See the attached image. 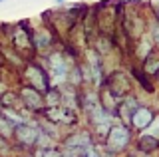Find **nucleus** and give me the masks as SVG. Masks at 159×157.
<instances>
[{
	"label": "nucleus",
	"mask_w": 159,
	"mask_h": 157,
	"mask_svg": "<svg viewBox=\"0 0 159 157\" xmlns=\"http://www.w3.org/2000/svg\"><path fill=\"white\" fill-rule=\"evenodd\" d=\"M48 76H50V82L52 86H62L68 82V74L72 70V66H68V60L64 54L60 52H54L48 56Z\"/></svg>",
	"instance_id": "obj_1"
},
{
	"label": "nucleus",
	"mask_w": 159,
	"mask_h": 157,
	"mask_svg": "<svg viewBox=\"0 0 159 157\" xmlns=\"http://www.w3.org/2000/svg\"><path fill=\"white\" fill-rule=\"evenodd\" d=\"M92 147V139L89 133L82 131V133H74L64 141V153L60 157H84L88 149Z\"/></svg>",
	"instance_id": "obj_2"
},
{
	"label": "nucleus",
	"mask_w": 159,
	"mask_h": 157,
	"mask_svg": "<svg viewBox=\"0 0 159 157\" xmlns=\"http://www.w3.org/2000/svg\"><path fill=\"white\" fill-rule=\"evenodd\" d=\"M127 143H129V129L125 125L113 123L107 131V149L113 151V153H119V151L125 149Z\"/></svg>",
	"instance_id": "obj_3"
},
{
	"label": "nucleus",
	"mask_w": 159,
	"mask_h": 157,
	"mask_svg": "<svg viewBox=\"0 0 159 157\" xmlns=\"http://www.w3.org/2000/svg\"><path fill=\"white\" fill-rule=\"evenodd\" d=\"M24 74H26V78H28L30 84H32V87H36L38 92H44V94H46L50 90V86H52L50 76H46V72H44L40 66H26Z\"/></svg>",
	"instance_id": "obj_4"
},
{
	"label": "nucleus",
	"mask_w": 159,
	"mask_h": 157,
	"mask_svg": "<svg viewBox=\"0 0 159 157\" xmlns=\"http://www.w3.org/2000/svg\"><path fill=\"white\" fill-rule=\"evenodd\" d=\"M16 129V139L20 143L24 145H34L38 139V133H40V127L36 123H32V121H28V123H22L18 127H14Z\"/></svg>",
	"instance_id": "obj_5"
},
{
	"label": "nucleus",
	"mask_w": 159,
	"mask_h": 157,
	"mask_svg": "<svg viewBox=\"0 0 159 157\" xmlns=\"http://www.w3.org/2000/svg\"><path fill=\"white\" fill-rule=\"evenodd\" d=\"M20 96H22V101L26 104L30 110H40V107H44V96H42V92H38L36 87H32V86H26V87H22V92H20Z\"/></svg>",
	"instance_id": "obj_6"
},
{
	"label": "nucleus",
	"mask_w": 159,
	"mask_h": 157,
	"mask_svg": "<svg viewBox=\"0 0 159 157\" xmlns=\"http://www.w3.org/2000/svg\"><path fill=\"white\" fill-rule=\"evenodd\" d=\"M88 68H89V76L92 82L96 86L102 84V62H99V52L96 50H88Z\"/></svg>",
	"instance_id": "obj_7"
},
{
	"label": "nucleus",
	"mask_w": 159,
	"mask_h": 157,
	"mask_svg": "<svg viewBox=\"0 0 159 157\" xmlns=\"http://www.w3.org/2000/svg\"><path fill=\"white\" fill-rule=\"evenodd\" d=\"M153 117H155V115H153V111L149 110V107H141V105H139L137 110L133 111V115H131V119H129V121H131V123L135 125L137 129H141V131H143L149 123H151Z\"/></svg>",
	"instance_id": "obj_8"
},
{
	"label": "nucleus",
	"mask_w": 159,
	"mask_h": 157,
	"mask_svg": "<svg viewBox=\"0 0 159 157\" xmlns=\"http://www.w3.org/2000/svg\"><path fill=\"white\" fill-rule=\"evenodd\" d=\"M14 46L20 48V50H26V48H32V32H28L24 28V24H18L14 28Z\"/></svg>",
	"instance_id": "obj_9"
},
{
	"label": "nucleus",
	"mask_w": 159,
	"mask_h": 157,
	"mask_svg": "<svg viewBox=\"0 0 159 157\" xmlns=\"http://www.w3.org/2000/svg\"><path fill=\"white\" fill-rule=\"evenodd\" d=\"M50 44H52V36H50V32L46 28H38L36 32H32V46L36 48V50L44 52Z\"/></svg>",
	"instance_id": "obj_10"
},
{
	"label": "nucleus",
	"mask_w": 159,
	"mask_h": 157,
	"mask_svg": "<svg viewBox=\"0 0 159 157\" xmlns=\"http://www.w3.org/2000/svg\"><path fill=\"white\" fill-rule=\"evenodd\" d=\"M137 107H139V104L135 101V97H125V100H123V104H121V107H119L121 119L129 121V119H131V115H133V111H135Z\"/></svg>",
	"instance_id": "obj_11"
},
{
	"label": "nucleus",
	"mask_w": 159,
	"mask_h": 157,
	"mask_svg": "<svg viewBox=\"0 0 159 157\" xmlns=\"http://www.w3.org/2000/svg\"><path fill=\"white\" fill-rule=\"evenodd\" d=\"M143 135H145V137H153V139L159 141V117H153L151 123L143 129Z\"/></svg>",
	"instance_id": "obj_12"
},
{
	"label": "nucleus",
	"mask_w": 159,
	"mask_h": 157,
	"mask_svg": "<svg viewBox=\"0 0 159 157\" xmlns=\"http://www.w3.org/2000/svg\"><path fill=\"white\" fill-rule=\"evenodd\" d=\"M143 66H145L147 74H157L159 72V58H153L151 52H149V56L145 58V64H143Z\"/></svg>",
	"instance_id": "obj_13"
},
{
	"label": "nucleus",
	"mask_w": 159,
	"mask_h": 157,
	"mask_svg": "<svg viewBox=\"0 0 159 157\" xmlns=\"http://www.w3.org/2000/svg\"><path fill=\"white\" fill-rule=\"evenodd\" d=\"M12 129H14L12 123H10L4 115H0V135H2V137H10V135H12Z\"/></svg>",
	"instance_id": "obj_14"
},
{
	"label": "nucleus",
	"mask_w": 159,
	"mask_h": 157,
	"mask_svg": "<svg viewBox=\"0 0 159 157\" xmlns=\"http://www.w3.org/2000/svg\"><path fill=\"white\" fill-rule=\"evenodd\" d=\"M149 52H151V42H149L147 38H143L141 44H139V52H137V56L141 58V60H145V58L149 56Z\"/></svg>",
	"instance_id": "obj_15"
},
{
	"label": "nucleus",
	"mask_w": 159,
	"mask_h": 157,
	"mask_svg": "<svg viewBox=\"0 0 159 157\" xmlns=\"http://www.w3.org/2000/svg\"><path fill=\"white\" fill-rule=\"evenodd\" d=\"M34 157H60V153L54 147H40L36 153H34Z\"/></svg>",
	"instance_id": "obj_16"
},
{
	"label": "nucleus",
	"mask_w": 159,
	"mask_h": 157,
	"mask_svg": "<svg viewBox=\"0 0 159 157\" xmlns=\"http://www.w3.org/2000/svg\"><path fill=\"white\" fill-rule=\"evenodd\" d=\"M151 40L159 46V24H155V26H153V30H151Z\"/></svg>",
	"instance_id": "obj_17"
},
{
	"label": "nucleus",
	"mask_w": 159,
	"mask_h": 157,
	"mask_svg": "<svg viewBox=\"0 0 159 157\" xmlns=\"http://www.w3.org/2000/svg\"><path fill=\"white\" fill-rule=\"evenodd\" d=\"M84 157H102V153H99V151L96 149V147L92 145V147H89V149H88V153L84 155Z\"/></svg>",
	"instance_id": "obj_18"
},
{
	"label": "nucleus",
	"mask_w": 159,
	"mask_h": 157,
	"mask_svg": "<svg viewBox=\"0 0 159 157\" xmlns=\"http://www.w3.org/2000/svg\"><path fill=\"white\" fill-rule=\"evenodd\" d=\"M0 153H2V155L8 153V145H6V141H4L2 137H0Z\"/></svg>",
	"instance_id": "obj_19"
},
{
	"label": "nucleus",
	"mask_w": 159,
	"mask_h": 157,
	"mask_svg": "<svg viewBox=\"0 0 159 157\" xmlns=\"http://www.w3.org/2000/svg\"><path fill=\"white\" fill-rule=\"evenodd\" d=\"M54 2H56L58 6H66V0H54Z\"/></svg>",
	"instance_id": "obj_20"
},
{
	"label": "nucleus",
	"mask_w": 159,
	"mask_h": 157,
	"mask_svg": "<svg viewBox=\"0 0 159 157\" xmlns=\"http://www.w3.org/2000/svg\"><path fill=\"white\" fill-rule=\"evenodd\" d=\"M4 92H6V86H4L2 82H0V94H4Z\"/></svg>",
	"instance_id": "obj_21"
},
{
	"label": "nucleus",
	"mask_w": 159,
	"mask_h": 157,
	"mask_svg": "<svg viewBox=\"0 0 159 157\" xmlns=\"http://www.w3.org/2000/svg\"><path fill=\"white\" fill-rule=\"evenodd\" d=\"M2 2H6V0H0V4H2Z\"/></svg>",
	"instance_id": "obj_22"
},
{
	"label": "nucleus",
	"mask_w": 159,
	"mask_h": 157,
	"mask_svg": "<svg viewBox=\"0 0 159 157\" xmlns=\"http://www.w3.org/2000/svg\"><path fill=\"white\" fill-rule=\"evenodd\" d=\"M157 74H159V72H157Z\"/></svg>",
	"instance_id": "obj_23"
}]
</instances>
